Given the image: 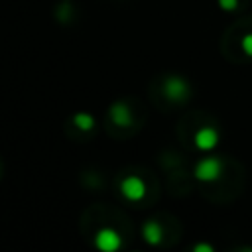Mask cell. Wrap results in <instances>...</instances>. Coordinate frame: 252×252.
I'll return each mask as SVG.
<instances>
[{
  "instance_id": "1",
  "label": "cell",
  "mask_w": 252,
  "mask_h": 252,
  "mask_svg": "<svg viewBox=\"0 0 252 252\" xmlns=\"http://www.w3.org/2000/svg\"><path fill=\"white\" fill-rule=\"evenodd\" d=\"M222 171H224L222 159L211 156V158H203L201 161H197L193 175H195V179H199L203 183H213V181H219L222 177Z\"/></svg>"
},
{
  "instance_id": "2",
  "label": "cell",
  "mask_w": 252,
  "mask_h": 252,
  "mask_svg": "<svg viewBox=\"0 0 252 252\" xmlns=\"http://www.w3.org/2000/svg\"><path fill=\"white\" fill-rule=\"evenodd\" d=\"M163 94L171 102H183L185 98H189L191 87H189L187 79H183L179 75H171V77H167L163 81Z\"/></svg>"
},
{
  "instance_id": "3",
  "label": "cell",
  "mask_w": 252,
  "mask_h": 252,
  "mask_svg": "<svg viewBox=\"0 0 252 252\" xmlns=\"http://www.w3.org/2000/svg\"><path fill=\"white\" fill-rule=\"evenodd\" d=\"M219 140H220L219 130L213 128V126H203V128H199V130L195 132V136H193L195 148L201 150V152H211V150H215V148L219 146Z\"/></svg>"
},
{
  "instance_id": "4",
  "label": "cell",
  "mask_w": 252,
  "mask_h": 252,
  "mask_svg": "<svg viewBox=\"0 0 252 252\" xmlns=\"http://www.w3.org/2000/svg\"><path fill=\"white\" fill-rule=\"evenodd\" d=\"M120 244H122V238L114 228H100L94 236V246L102 252H114L120 248Z\"/></svg>"
},
{
  "instance_id": "5",
  "label": "cell",
  "mask_w": 252,
  "mask_h": 252,
  "mask_svg": "<svg viewBox=\"0 0 252 252\" xmlns=\"http://www.w3.org/2000/svg\"><path fill=\"white\" fill-rule=\"evenodd\" d=\"M120 191L128 201H140L146 195V183L138 175H130L120 183Z\"/></svg>"
},
{
  "instance_id": "6",
  "label": "cell",
  "mask_w": 252,
  "mask_h": 252,
  "mask_svg": "<svg viewBox=\"0 0 252 252\" xmlns=\"http://www.w3.org/2000/svg\"><path fill=\"white\" fill-rule=\"evenodd\" d=\"M110 118H112V122L116 124V126H122V128H126V126H132V122H134V118H132V110L128 108V104L126 102H114L112 106H110Z\"/></svg>"
},
{
  "instance_id": "7",
  "label": "cell",
  "mask_w": 252,
  "mask_h": 252,
  "mask_svg": "<svg viewBox=\"0 0 252 252\" xmlns=\"http://www.w3.org/2000/svg\"><path fill=\"white\" fill-rule=\"evenodd\" d=\"M142 236L150 246H158L161 242V238H163V228H161V224L158 220H148L142 226Z\"/></svg>"
},
{
  "instance_id": "8",
  "label": "cell",
  "mask_w": 252,
  "mask_h": 252,
  "mask_svg": "<svg viewBox=\"0 0 252 252\" xmlns=\"http://www.w3.org/2000/svg\"><path fill=\"white\" fill-rule=\"evenodd\" d=\"M73 124H75L79 130L89 132V130L94 128V118H93L91 114H87V112H77V114L73 116Z\"/></svg>"
},
{
  "instance_id": "9",
  "label": "cell",
  "mask_w": 252,
  "mask_h": 252,
  "mask_svg": "<svg viewBox=\"0 0 252 252\" xmlns=\"http://www.w3.org/2000/svg\"><path fill=\"white\" fill-rule=\"evenodd\" d=\"M240 47H242L244 55L252 59V32H250V33H244V35H242V39H240Z\"/></svg>"
},
{
  "instance_id": "10",
  "label": "cell",
  "mask_w": 252,
  "mask_h": 252,
  "mask_svg": "<svg viewBox=\"0 0 252 252\" xmlns=\"http://www.w3.org/2000/svg\"><path fill=\"white\" fill-rule=\"evenodd\" d=\"M217 2H219V8L224 12H234L240 4V0H217Z\"/></svg>"
},
{
  "instance_id": "11",
  "label": "cell",
  "mask_w": 252,
  "mask_h": 252,
  "mask_svg": "<svg viewBox=\"0 0 252 252\" xmlns=\"http://www.w3.org/2000/svg\"><path fill=\"white\" fill-rule=\"evenodd\" d=\"M193 252H215V246L205 244V242H199V244L193 246Z\"/></svg>"
}]
</instances>
